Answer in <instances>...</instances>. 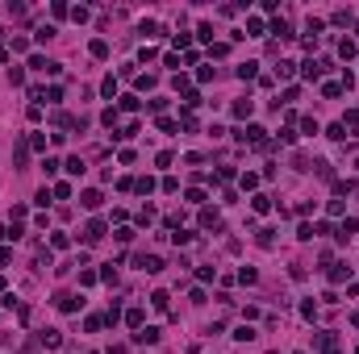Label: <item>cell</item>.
<instances>
[{"label":"cell","instance_id":"31","mask_svg":"<svg viewBox=\"0 0 359 354\" xmlns=\"http://www.w3.org/2000/svg\"><path fill=\"white\" fill-rule=\"evenodd\" d=\"M33 38H38V42H50V38H54V25H38V33H33Z\"/></svg>","mask_w":359,"mask_h":354},{"label":"cell","instance_id":"45","mask_svg":"<svg viewBox=\"0 0 359 354\" xmlns=\"http://www.w3.org/2000/svg\"><path fill=\"white\" fill-rule=\"evenodd\" d=\"M276 71H280V79H293V71H297V63H280V67H276Z\"/></svg>","mask_w":359,"mask_h":354},{"label":"cell","instance_id":"11","mask_svg":"<svg viewBox=\"0 0 359 354\" xmlns=\"http://www.w3.org/2000/svg\"><path fill=\"white\" fill-rule=\"evenodd\" d=\"M142 38H163V25L159 21H142Z\"/></svg>","mask_w":359,"mask_h":354},{"label":"cell","instance_id":"30","mask_svg":"<svg viewBox=\"0 0 359 354\" xmlns=\"http://www.w3.org/2000/svg\"><path fill=\"white\" fill-rule=\"evenodd\" d=\"M171 242H176V246H188L192 233H188V229H176V233H171Z\"/></svg>","mask_w":359,"mask_h":354},{"label":"cell","instance_id":"21","mask_svg":"<svg viewBox=\"0 0 359 354\" xmlns=\"http://www.w3.org/2000/svg\"><path fill=\"white\" fill-rule=\"evenodd\" d=\"M100 279H105V283H117V263H105V271H100Z\"/></svg>","mask_w":359,"mask_h":354},{"label":"cell","instance_id":"4","mask_svg":"<svg viewBox=\"0 0 359 354\" xmlns=\"http://www.w3.org/2000/svg\"><path fill=\"white\" fill-rule=\"evenodd\" d=\"M38 342H42V346H50V350H59V346H63V334H59V329H42Z\"/></svg>","mask_w":359,"mask_h":354},{"label":"cell","instance_id":"29","mask_svg":"<svg viewBox=\"0 0 359 354\" xmlns=\"http://www.w3.org/2000/svg\"><path fill=\"white\" fill-rule=\"evenodd\" d=\"M272 33H280V38L288 42V38H293V29H288V21H276V25H272Z\"/></svg>","mask_w":359,"mask_h":354},{"label":"cell","instance_id":"46","mask_svg":"<svg viewBox=\"0 0 359 354\" xmlns=\"http://www.w3.org/2000/svg\"><path fill=\"white\" fill-rule=\"evenodd\" d=\"M13 263V250H8V246H0V267H8Z\"/></svg>","mask_w":359,"mask_h":354},{"label":"cell","instance_id":"34","mask_svg":"<svg viewBox=\"0 0 359 354\" xmlns=\"http://www.w3.org/2000/svg\"><path fill=\"white\" fill-rule=\"evenodd\" d=\"M322 92H326V100H339V96H343V84H326Z\"/></svg>","mask_w":359,"mask_h":354},{"label":"cell","instance_id":"28","mask_svg":"<svg viewBox=\"0 0 359 354\" xmlns=\"http://www.w3.org/2000/svg\"><path fill=\"white\" fill-rule=\"evenodd\" d=\"M238 279H242V283H259V271H251V267H242V271H238Z\"/></svg>","mask_w":359,"mask_h":354},{"label":"cell","instance_id":"22","mask_svg":"<svg viewBox=\"0 0 359 354\" xmlns=\"http://www.w3.org/2000/svg\"><path fill=\"white\" fill-rule=\"evenodd\" d=\"M125 321H130V329H142V309H130V313H125Z\"/></svg>","mask_w":359,"mask_h":354},{"label":"cell","instance_id":"42","mask_svg":"<svg viewBox=\"0 0 359 354\" xmlns=\"http://www.w3.org/2000/svg\"><path fill=\"white\" fill-rule=\"evenodd\" d=\"M50 196H54V192H50V187H38V196H33V200H38V204L46 208V204H50Z\"/></svg>","mask_w":359,"mask_h":354},{"label":"cell","instance_id":"37","mask_svg":"<svg viewBox=\"0 0 359 354\" xmlns=\"http://www.w3.org/2000/svg\"><path fill=\"white\" fill-rule=\"evenodd\" d=\"M96 283V271H79V288H92Z\"/></svg>","mask_w":359,"mask_h":354},{"label":"cell","instance_id":"40","mask_svg":"<svg viewBox=\"0 0 359 354\" xmlns=\"http://www.w3.org/2000/svg\"><path fill=\"white\" fill-rule=\"evenodd\" d=\"M167 300H171L167 292H155V296H150V304H155V309H167Z\"/></svg>","mask_w":359,"mask_h":354},{"label":"cell","instance_id":"36","mask_svg":"<svg viewBox=\"0 0 359 354\" xmlns=\"http://www.w3.org/2000/svg\"><path fill=\"white\" fill-rule=\"evenodd\" d=\"M334 25H351V8H339V13H334Z\"/></svg>","mask_w":359,"mask_h":354},{"label":"cell","instance_id":"14","mask_svg":"<svg viewBox=\"0 0 359 354\" xmlns=\"http://www.w3.org/2000/svg\"><path fill=\"white\" fill-rule=\"evenodd\" d=\"M67 171H71V175H84L88 167H84V159H79V155H71V159H67Z\"/></svg>","mask_w":359,"mask_h":354},{"label":"cell","instance_id":"23","mask_svg":"<svg viewBox=\"0 0 359 354\" xmlns=\"http://www.w3.org/2000/svg\"><path fill=\"white\" fill-rule=\"evenodd\" d=\"M347 134H359V113H347V121H343Z\"/></svg>","mask_w":359,"mask_h":354},{"label":"cell","instance_id":"16","mask_svg":"<svg viewBox=\"0 0 359 354\" xmlns=\"http://www.w3.org/2000/svg\"><path fill=\"white\" fill-rule=\"evenodd\" d=\"M297 238H301V242H314V225H309V221H301V225H297Z\"/></svg>","mask_w":359,"mask_h":354},{"label":"cell","instance_id":"33","mask_svg":"<svg viewBox=\"0 0 359 354\" xmlns=\"http://www.w3.org/2000/svg\"><path fill=\"white\" fill-rule=\"evenodd\" d=\"M255 67H259V63H242L238 67V79H255Z\"/></svg>","mask_w":359,"mask_h":354},{"label":"cell","instance_id":"15","mask_svg":"<svg viewBox=\"0 0 359 354\" xmlns=\"http://www.w3.org/2000/svg\"><path fill=\"white\" fill-rule=\"evenodd\" d=\"M234 342H255V329L251 325H238L234 329Z\"/></svg>","mask_w":359,"mask_h":354},{"label":"cell","instance_id":"25","mask_svg":"<svg viewBox=\"0 0 359 354\" xmlns=\"http://www.w3.org/2000/svg\"><path fill=\"white\" fill-rule=\"evenodd\" d=\"M301 317H305V321H314V317H318V304L305 300V304H301Z\"/></svg>","mask_w":359,"mask_h":354},{"label":"cell","instance_id":"19","mask_svg":"<svg viewBox=\"0 0 359 354\" xmlns=\"http://www.w3.org/2000/svg\"><path fill=\"white\" fill-rule=\"evenodd\" d=\"M280 142H284V146H297V129L284 125V129H280Z\"/></svg>","mask_w":359,"mask_h":354},{"label":"cell","instance_id":"47","mask_svg":"<svg viewBox=\"0 0 359 354\" xmlns=\"http://www.w3.org/2000/svg\"><path fill=\"white\" fill-rule=\"evenodd\" d=\"M105 354H125V346H109V350H105Z\"/></svg>","mask_w":359,"mask_h":354},{"label":"cell","instance_id":"20","mask_svg":"<svg viewBox=\"0 0 359 354\" xmlns=\"http://www.w3.org/2000/svg\"><path fill=\"white\" fill-rule=\"evenodd\" d=\"M301 71H305V79H318V75H322V63H314V58H309V63L301 67Z\"/></svg>","mask_w":359,"mask_h":354},{"label":"cell","instance_id":"12","mask_svg":"<svg viewBox=\"0 0 359 354\" xmlns=\"http://www.w3.org/2000/svg\"><path fill=\"white\" fill-rule=\"evenodd\" d=\"M138 104H142L138 96H117V109H125V113H138Z\"/></svg>","mask_w":359,"mask_h":354},{"label":"cell","instance_id":"38","mask_svg":"<svg viewBox=\"0 0 359 354\" xmlns=\"http://www.w3.org/2000/svg\"><path fill=\"white\" fill-rule=\"evenodd\" d=\"M150 221H155V208H150V204H146L142 212H138V225H150Z\"/></svg>","mask_w":359,"mask_h":354},{"label":"cell","instance_id":"32","mask_svg":"<svg viewBox=\"0 0 359 354\" xmlns=\"http://www.w3.org/2000/svg\"><path fill=\"white\" fill-rule=\"evenodd\" d=\"M46 63H50L46 54H29V67H33V71H46Z\"/></svg>","mask_w":359,"mask_h":354},{"label":"cell","instance_id":"43","mask_svg":"<svg viewBox=\"0 0 359 354\" xmlns=\"http://www.w3.org/2000/svg\"><path fill=\"white\" fill-rule=\"evenodd\" d=\"M196 279H205V283L217 279V267H201V271H196Z\"/></svg>","mask_w":359,"mask_h":354},{"label":"cell","instance_id":"24","mask_svg":"<svg viewBox=\"0 0 359 354\" xmlns=\"http://www.w3.org/2000/svg\"><path fill=\"white\" fill-rule=\"evenodd\" d=\"M339 54H343V58H355V42L343 38V42H339Z\"/></svg>","mask_w":359,"mask_h":354},{"label":"cell","instance_id":"26","mask_svg":"<svg viewBox=\"0 0 359 354\" xmlns=\"http://www.w3.org/2000/svg\"><path fill=\"white\" fill-rule=\"evenodd\" d=\"M100 92H105V96L113 100V96H117V79H113V75H109V79H105V84H100Z\"/></svg>","mask_w":359,"mask_h":354},{"label":"cell","instance_id":"48","mask_svg":"<svg viewBox=\"0 0 359 354\" xmlns=\"http://www.w3.org/2000/svg\"><path fill=\"white\" fill-rule=\"evenodd\" d=\"M0 242H8V225H0Z\"/></svg>","mask_w":359,"mask_h":354},{"label":"cell","instance_id":"51","mask_svg":"<svg viewBox=\"0 0 359 354\" xmlns=\"http://www.w3.org/2000/svg\"><path fill=\"white\" fill-rule=\"evenodd\" d=\"M355 354H359V350H355Z\"/></svg>","mask_w":359,"mask_h":354},{"label":"cell","instance_id":"41","mask_svg":"<svg viewBox=\"0 0 359 354\" xmlns=\"http://www.w3.org/2000/svg\"><path fill=\"white\" fill-rule=\"evenodd\" d=\"M188 204H205V192H201V187H188Z\"/></svg>","mask_w":359,"mask_h":354},{"label":"cell","instance_id":"1","mask_svg":"<svg viewBox=\"0 0 359 354\" xmlns=\"http://www.w3.org/2000/svg\"><path fill=\"white\" fill-rule=\"evenodd\" d=\"M138 267H142L146 275H159V271H163V258L159 254H138Z\"/></svg>","mask_w":359,"mask_h":354},{"label":"cell","instance_id":"49","mask_svg":"<svg viewBox=\"0 0 359 354\" xmlns=\"http://www.w3.org/2000/svg\"><path fill=\"white\" fill-rule=\"evenodd\" d=\"M326 354H339V346H330V350H326Z\"/></svg>","mask_w":359,"mask_h":354},{"label":"cell","instance_id":"50","mask_svg":"<svg viewBox=\"0 0 359 354\" xmlns=\"http://www.w3.org/2000/svg\"><path fill=\"white\" fill-rule=\"evenodd\" d=\"M355 33H359V25H355Z\"/></svg>","mask_w":359,"mask_h":354},{"label":"cell","instance_id":"27","mask_svg":"<svg viewBox=\"0 0 359 354\" xmlns=\"http://www.w3.org/2000/svg\"><path fill=\"white\" fill-rule=\"evenodd\" d=\"M50 246H54V250H67V246H71V238H67V233H54Z\"/></svg>","mask_w":359,"mask_h":354},{"label":"cell","instance_id":"6","mask_svg":"<svg viewBox=\"0 0 359 354\" xmlns=\"http://www.w3.org/2000/svg\"><path fill=\"white\" fill-rule=\"evenodd\" d=\"M255 113V100L247 96V100H234V117H238V121H247V117Z\"/></svg>","mask_w":359,"mask_h":354},{"label":"cell","instance_id":"17","mask_svg":"<svg viewBox=\"0 0 359 354\" xmlns=\"http://www.w3.org/2000/svg\"><path fill=\"white\" fill-rule=\"evenodd\" d=\"M247 29H251L247 38H263V21H259V17H251V21H247Z\"/></svg>","mask_w":359,"mask_h":354},{"label":"cell","instance_id":"8","mask_svg":"<svg viewBox=\"0 0 359 354\" xmlns=\"http://www.w3.org/2000/svg\"><path fill=\"white\" fill-rule=\"evenodd\" d=\"M100 200H105V196H100L96 187H88V192L79 196V204H84V208H100Z\"/></svg>","mask_w":359,"mask_h":354},{"label":"cell","instance_id":"13","mask_svg":"<svg viewBox=\"0 0 359 354\" xmlns=\"http://www.w3.org/2000/svg\"><path fill=\"white\" fill-rule=\"evenodd\" d=\"M92 58H109V42H105V38L92 42Z\"/></svg>","mask_w":359,"mask_h":354},{"label":"cell","instance_id":"18","mask_svg":"<svg viewBox=\"0 0 359 354\" xmlns=\"http://www.w3.org/2000/svg\"><path fill=\"white\" fill-rule=\"evenodd\" d=\"M134 192H142V196H146V192H155V179H150V175H142V179L134 183Z\"/></svg>","mask_w":359,"mask_h":354},{"label":"cell","instance_id":"35","mask_svg":"<svg viewBox=\"0 0 359 354\" xmlns=\"http://www.w3.org/2000/svg\"><path fill=\"white\" fill-rule=\"evenodd\" d=\"M8 84H25V71H21V67H8Z\"/></svg>","mask_w":359,"mask_h":354},{"label":"cell","instance_id":"2","mask_svg":"<svg viewBox=\"0 0 359 354\" xmlns=\"http://www.w3.org/2000/svg\"><path fill=\"white\" fill-rule=\"evenodd\" d=\"M105 233H109V229H105V221H88V225H84V242L92 246V242L105 238Z\"/></svg>","mask_w":359,"mask_h":354},{"label":"cell","instance_id":"9","mask_svg":"<svg viewBox=\"0 0 359 354\" xmlns=\"http://www.w3.org/2000/svg\"><path fill=\"white\" fill-rule=\"evenodd\" d=\"M355 225H359V221H355V217H347L343 225H339V233H334V238H339V242H351V233H355Z\"/></svg>","mask_w":359,"mask_h":354},{"label":"cell","instance_id":"39","mask_svg":"<svg viewBox=\"0 0 359 354\" xmlns=\"http://www.w3.org/2000/svg\"><path fill=\"white\" fill-rule=\"evenodd\" d=\"M272 208V196H255V212H268Z\"/></svg>","mask_w":359,"mask_h":354},{"label":"cell","instance_id":"5","mask_svg":"<svg viewBox=\"0 0 359 354\" xmlns=\"http://www.w3.org/2000/svg\"><path fill=\"white\" fill-rule=\"evenodd\" d=\"M134 342H142V346H159V329L155 325H146V329H138Z\"/></svg>","mask_w":359,"mask_h":354},{"label":"cell","instance_id":"7","mask_svg":"<svg viewBox=\"0 0 359 354\" xmlns=\"http://www.w3.org/2000/svg\"><path fill=\"white\" fill-rule=\"evenodd\" d=\"M201 225H205V229H217V225H222V217H217V208H201Z\"/></svg>","mask_w":359,"mask_h":354},{"label":"cell","instance_id":"10","mask_svg":"<svg viewBox=\"0 0 359 354\" xmlns=\"http://www.w3.org/2000/svg\"><path fill=\"white\" fill-rule=\"evenodd\" d=\"M347 275H351V267H347V263H330V283H343Z\"/></svg>","mask_w":359,"mask_h":354},{"label":"cell","instance_id":"44","mask_svg":"<svg viewBox=\"0 0 359 354\" xmlns=\"http://www.w3.org/2000/svg\"><path fill=\"white\" fill-rule=\"evenodd\" d=\"M8 50H13V54H25V50H29V42H25V38H13V46H8Z\"/></svg>","mask_w":359,"mask_h":354},{"label":"cell","instance_id":"3","mask_svg":"<svg viewBox=\"0 0 359 354\" xmlns=\"http://www.w3.org/2000/svg\"><path fill=\"white\" fill-rule=\"evenodd\" d=\"M54 304H59L63 313H75V309H79V304H84V300H79L75 292H59V296H54Z\"/></svg>","mask_w":359,"mask_h":354}]
</instances>
